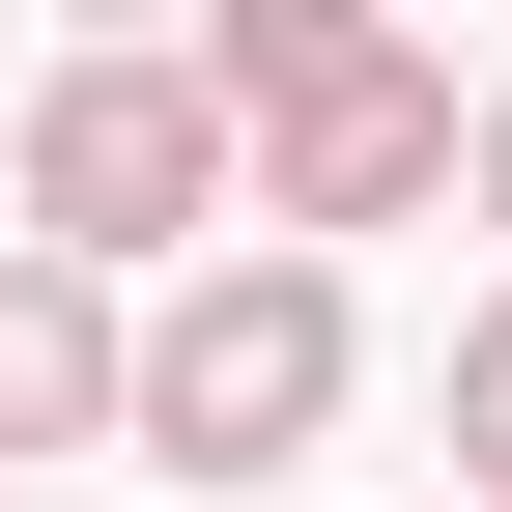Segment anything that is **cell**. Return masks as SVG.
I'll list each match as a JSON object with an SVG mask.
<instances>
[{
  "label": "cell",
  "mask_w": 512,
  "mask_h": 512,
  "mask_svg": "<svg viewBox=\"0 0 512 512\" xmlns=\"http://www.w3.org/2000/svg\"><path fill=\"white\" fill-rule=\"evenodd\" d=\"M0 228H29V256H86L114 313H143V285H200V256L256 228V200H228L200 57H171V29H86V57L29 86V143H0Z\"/></svg>",
  "instance_id": "6da1fadb"
},
{
  "label": "cell",
  "mask_w": 512,
  "mask_h": 512,
  "mask_svg": "<svg viewBox=\"0 0 512 512\" xmlns=\"http://www.w3.org/2000/svg\"><path fill=\"white\" fill-rule=\"evenodd\" d=\"M370 399V313H342V256H200V285H143V427L114 456H171L200 512H285V456Z\"/></svg>",
  "instance_id": "7a4b0ae2"
},
{
  "label": "cell",
  "mask_w": 512,
  "mask_h": 512,
  "mask_svg": "<svg viewBox=\"0 0 512 512\" xmlns=\"http://www.w3.org/2000/svg\"><path fill=\"white\" fill-rule=\"evenodd\" d=\"M456 143H484L456 57H427V29H342V57L228 143V200H256V256H342V228H427V200H456Z\"/></svg>",
  "instance_id": "3957f363"
},
{
  "label": "cell",
  "mask_w": 512,
  "mask_h": 512,
  "mask_svg": "<svg viewBox=\"0 0 512 512\" xmlns=\"http://www.w3.org/2000/svg\"><path fill=\"white\" fill-rule=\"evenodd\" d=\"M114 427H143V313L0 228V484H29V456H114Z\"/></svg>",
  "instance_id": "277c9868"
},
{
  "label": "cell",
  "mask_w": 512,
  "mask_h": 512,
  "mask_svg": "<svg viewBox=\"0 0 512 512\" xmlns=\"http://www.w3.org/2000/svg\"><path fill=\"white\" fill-rule=\"evenodd\" d=\"M456 512H512V285L456 313Z\"/></svg>",
  "instance_id": "5b68a950"
},
{
  "label": "cell",
  "mask_w": 512,
  "mask_h": 512,
  "mask_svg": "<svg viewBox=\"0 0 512 512\" xmlns=\"http://www.w3.org/2000/svg\"><path fill=\"white\" fill-rule=\"evenodd\" d=\"M456 200H484V228H512V86H484V143H456Z\"/></svg>",
  "instance_id": "8992f818"
},
{
  "label": "cell",
  "mask_w": 512,
  "mask_h": 512,
  "mask_svg": "<svg viewBox=\"0 0 512 512\" xmlns=\"http://www.w3.org/2000/svg\"><path fill=\"white\" fill-rule=\"evenodd\" d=\"M0 512H29V484H0Z\"/></svg>",
  "instance_id": "52a82bcc"
},
{
  "label": "cell",
  "mask_w": 512,
  "mask_h": 512,
  "mask_svg": "<svg viewBox=\"0 0 512 512\" xmlns=\"http://www.w3.org/2000/svg\"><path fill=\"white\" fill-rule=\"evenodd\" d=\"M285 512H313V484H285Z\"/></svg>",
  "instance_id": "ba28073f"
}]
</instances>
